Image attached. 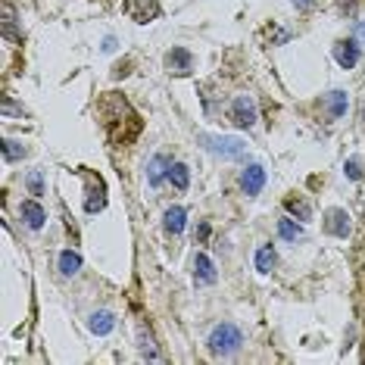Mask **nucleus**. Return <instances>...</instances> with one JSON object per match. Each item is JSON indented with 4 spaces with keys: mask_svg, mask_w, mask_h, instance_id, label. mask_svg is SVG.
I'll return each instance as SVG.
<instances>
[{
    "mask_svg": "<svg viewBox=\"0 0 365 365\" xmlns=\"http://www.w3.org/2000/svg\"><path fill=\"white\" fill-rule=\"evenodd\" d=\"M156 16H160V4L156 0H135V6H131V19L140 22V26L153 22Z\"/></svg>",
    "mask_w": 365,
    "mask_h": 365,
    "instance_id": "obj_11",
    "label": "nucleus"
},
{
    "mask_svg": "<svg viewBox=\"0 0 365 365\" xmlns=\"http://www.w3.org/2000/svg\"><path fill=\"white\" fill-rule=\"evenodd\" d=\"M165 66H169V72H175V76H187L190 69H194V56L185 47H172L169 53H165Z\"/></svg>",
    "mask_w": 365,
    "mask_h": 365,
    "instance_id": "obj_6",
    "label": "nucleus"
},
{
    "mask_svg": "<svg viewBox=\"0 0 365 365\" xmlns=\"http://www.w3.org/2000/svg\"><path fill=\"white\" fill-rule=\"evenodd\" d=\"M210 353L212 356H228V353H235L240 344H244V334H240V328L237 325H231V322H222V325H215L210 331Z\"/></svg>",
    "mask_w": 365,
    "mask_h": 365,
    "instance_id": "obj_1",
    "label": "nucleus"
},
{
    "mask_svg": "<svg viewBox=\"0 0 365 365\" xmlns=\"http://www.w3.org/2000/svg\"><path fill=\"white\" fill-rule=\"evenodd\" d=\"M334 60L340 69H353L359 63V41L350 38V41H337L334 44Z\"/></svg>",
    "mask_w": 365,
    "mask_h": 365,
    "instance_id": "obj_5",
    "label": "nucleus"
},
{
    "mask_svg": "<svg viewBox=\"0 0 365 365\" xmlns=\"http://www.w3.org/2000/svg\"><path fill=\"white\" fill-rule=\"evenodd\" d=\"M278 235L284 240H290V244H297V240L303 237V228L297 225L294 219H278Z\"/></svg>",
    "mask_w": 365,
    "mask_h": 365,
    "instance_id": "obj_16",
    "label": "nucleus"
},
{
    "mask_svg": "<svg viewBox=\"0 0 365 365\" xmlns=\"http://www.w3.org/2000/svg\"><path fill=\"white\" fill-rule=\"evenodd\" d=\"M356 41H359V44H365V22H359V26H356Z\"/></svg>",
    "mask_w": 365,
    "mask_h": 365,
    "instance_id": "obj_27",
    "label": "nucleus"
},
{
    "mask_svg": "<svg viewBox=\"0 0 365 365\" xmlns=\"http://www.w3.org/2000/svg\"><path fill=\"white\" fill-rule=\"evenodd\" d=\"M287 210L294 212V215H300V219H309V203H303V200H287Z\"/></svg>",
    "mask_w": 365,
    "mask_h": 365,
    "instance_id": "obj_22",
    "label": "nucleus"
},
{
    "mask_svg": "<svg viewBox=\"0 0 365 365\" xmlns=\"http://www.w3.org/2000/svg\"><path fill=\"white\" fill-rule=\"evenodd\" d=\"M0 113H4V119H22V115H26V110H22L10 94H4V101H0Z\"/></svg>",
    "mask_w": 365,
    "mask_h": 365,
    "instance_id": "obj_20",
    "label": "nucleus"
},
{
    "mask_svg": "<svg viewBox=\"0 0 365 365\" xmlns=\"http://www.w3.org/2000/svg\"><path fill=\"white\" fill-rule=\"evenodd\" d=\"M328 113L340 119V115L346 113V91H331L328 94Z\"/></svg>",
    "mask_w": 365,
    "mask_h": 365,
    "instance_id": "obj_18",
    "label": "nucleus"
},
{
    "mask_svg": "<svg viewBox=\"0 0 365 365\" xmlns=\"http://www.w3.org/2000/svg\"><path fill=\"white\" fill-rule=\"evenodd\" d=\"M346 178H353V181H359V178H362V163L356 160V156H353L350 163H346Z\"/></svg>",
    "mask_w": 365,
    "mask_h": 365,
    "instance_id": "obj_24",
    "label": "nucleus"
},
{
    "mask_svg": "<svg viewBox=\"0 0 365 365\" xmlns=\"http://www.w3.org/2000/svg\"><path fill=\"white\" fill-rule=\"evenodd\" d=\"M203 147L215 156H222V160H240L247 150V144L240 138H225V135H203Z\"/></svg>",
    "mask_w": 365,
    "mask_h": 365,
    "instance_id": "obj_2",
    "label": "nucleus"
},
{
    "mask_svg": "<svg viewBox=\"0 0 365 365\" xmlns=\"http://www.w3.org/2000/svg\"><path fill=\"white\" fill-rule=\"evenodd\" d=\"M140 356H144V359H150V362L160 359V353H156V346H153V337L144 334V331H140Z\"/></svg>",
    "mask_w": 365,
    "mask_h": 365,
    "instance_id": "obj_21",
    "label": "nucleus"
},
{
    "mask_svg": "<svg viewBox=\"0 0 365 365\" xmlns=\"http://www.w3.org/2000/svg\"><path fill=\"white\" fill-rule=\"evenodd\" d=\"M325 231L334 237H346L350 235V215L344 210H328L325 212Z\"/></svg>",
    "mask_w": 365,
    "mask_h": 365,
    "instance_id": "obj_8",
    "label": "nucleus"
},
{
    "mask_svg": "<svg viewBox=\"0 0 365 365\" xmlns=\"http://www.w3.org/2000/svg\"><path fill=\"white\" fill-rule=\"evenodd\" d=\"M4 22H16V10L10 4H4Z\"/></svg>",
    "mask_w": 365,
    "mask_h": 365,
    "instance_id": "obj_26",
    "label": "nucleus"
},
{
    "mask_svg": "<svg viewBox=\"0 0 365 365\" xmlns=\"http://www.w3.org/2000/svg\"><path fill=\"white\" fill-rule=\"evenodd\" d=\"M272 265H275V250H272V244H265L256 250V269H259L262 275H269Z\"/></svg>",
    "mask_w": 365,
    "mask_h": 365,
    "instance_id": "obj_17",
    "label": "nucleus"
},
{
    "mask_svg": "<svg viewBox=\"0 0 365 365\" xmlns=\"http://www.w3.org/2000/svg\"><path fill=\"white\" fill-rule=\"evenodd\" d=\"M56 262H60V272H63V275H78V269H81V256H78L76 250H63Z\"/></svg>",
    "mask_w": 365,
    "mask_h": 365,
    "instance_id": "obj_14",
    "label": "nucleus"
},
{
    "mask_svg": "<svg viewBox=\"0 0 365 365\" xmlns=\"http://www.w3.org/2000/svg\"><path fill=\"white\" fill-rule=\"evenodd\" d=\"M185 222H187L185 206H169V210H165V215H163L165 235H181V231H185Z\"/></svg>",
    "mask_w": 365,
    "mask_h": 365,
    "instance_id": "obj_9",
    "label": "nucleus"
},
{
    "mask_svg": "<svg viewBox=\"0 0 365 365\" xmlns=\"http://www.w3.org/2000/svg\"><path fill=\"white\" fill-rule=\"evenodd\" d=\"M362 115H365V110H362Z\"/></svg>",
    "mask_w": 365,
    "mask_h": 365,
    "instance_id": "obj_30",
    "label": "nucleus"
},
{
    "mask_svg": "<svg viewBox=\"0 0 365 365\" xmlns=\"http://www.w3.org/2000/svg\"><path fill=\"white\" fill-rule=\"evenodd\" d=\"M29 190L31 194H44V178H41V172H29Z\"/></svg>",
    "mask_w": 365,
    "mask_h": 365,
    "instance_id": "obj_23",
    "label": "nucleus"
},
{
    "mask_svg": "<svg viewBox=\"0 0 365 365\" xmlns=\"http://www.w3.org/2000/svg\"><path fill=\"white\" fill-rule=\"evenodd\" d=\"M294 6H297L300 13H309L312 6H315V0H294Z\"/></svg>",
    "mask_w": 365,
    "mask_h": 365,
    "instance_id": "obj_25",
    "label": "nucleus"
},
{
    "mask_svg": "<svg viewBox=\"0 0 365 365\" xmlns=\"http://www.w3.org/2000/svg\"><path fill=\"white\" fill-rule=\"evenodd\" d=\"M206 235H210V225H200V228H197V237H200V240H206Z\"/></svg>",
    "mask_w": 365,
    "mask_h": 365,
    "instance_id": "obj_29",
    "label": "nucleus"
},
{
    "mask_svg": "<svg viewBox=\"0 0 365 365\" xmlns=\"http://www.w3.org/2000/svg\"><path fill=\"white\" fill-rule=\"evenodd\" d=\"M231 119H235L237 128H253L256 125L259 113H256V101H253L250 94L235 97V103H231Z\"/></svg>",
    "mask_w": 365,
    "mask_h": 365,
    "instance_id": "obj_3",
    "label": "nucleus"
},
{
    "mask_svg": "<svg viewBox=\"0 0 365 365\" xmlns=\"http://www.w3.org/2000/svg\"><path fill=\"white\" fill-rule=\"evenodd\" d=\"M194 275L200 281H206V284H212V281H215V265H212V259L206 253L194 256Z\"/></svg>",
    "mask_w": 365,
    "mask_h": 365,
    "instance_id": "obj_12",
    "label": "nucleus"
},
{
    "mask_svg": "<svg viewBox=\"0 0 365 365\" xmlns=\"http://www.w3.org/2000/svg\"><path fill=\"white\" fill-rule=\"evenodd\" d=\"M88 328L94 331V334H110V331L115 328V315L110 309H97V312H91L88 315Z\"/></svg>",
    "mask_w": 365,
    "mask_h": 365,
    "instance_id": "obj_10",
    "label": "nucleus"
},
{
    "mask_svg": "<svg viewBox=\"0 0 365 365\" xmlns=\"http://www.w3.org/2000/svg\"><path fill=\"white\" fill-rule=\"evenodd\" d=\"M19 212H22V222H26V225H29L31 231H41V228H44L47 212H44V206H41L38 200H22Z\"/></svg>",
    "mask_w": 365,
    "mask_h": 365,
    "instance_id": "obj_7",
    "label": "nucleus"
},
{
    "mask_svg": "<svg viewBox=\"0 0 365 365\" xmlns=\"http://www.w3.org/2000/svg\"><path fill=\"white\" fill-rule=\"evenodd\" d=\"M169 181H172V185H175L178 190H187V185H190L187 165H185V163H172V165H169Z\"/></svg>",
    "mask_w": 365,
    "mask_h": 365,
    "instance_id": "obj_15",
    "label": "nucleus"
},
{
    "mask_svg": "<svg viewBox=\"0 0 365 365\" xmlns=\"http://www.w3.org/2000/svg\"><path fill=\"white\" fill-rule=\"evenodd\" d=\"M240 187H244V194L247 197H256L259 190L265 187V169L262 165H247L244 172H240Z\"/></svg>",
    "mask_w": 365,
    "mask_h": 365,
    "instance_id": "obj_4",
    "label": "nucleus"
},
{
    "mask_svg": "<svg viewBox=\"0 0 365 365\" xmlns=\"http://www.w3.org/2000/svg\"><path fill=\"white\" fill-rule=\"evenodd\" d=\"M169 160H165L163 153H156L153 160H150V165H147V175H150V185L156 187V185H163V175H169Z\"/></svg>",
    "mask_w": 365,
    "mask_h": 365,
    "instance_id": "obj_13",
    "label": "nucleus"
},
{
    "mask_svg": "<svg viewBox=\"0 0 365 365\" xmlns=\"http://www.w3.org/2000/svg\"><path fill=\"white\" fill-rule=\"evenodd\" d=\"M26 153H29V150L19 144V140H13V138H6V140H4V160H6V163L26 160Z\"/></svg>",
    "mask_w": 365,
    "mask_h": 365,
    "instance_id": "obj_19",
    "label": "nucleus"
},
{
    "mask_svg": "<svg viewBox=\"0 0 365 365\" xmlns=\"http://www.w3.org/2000/svg\"><path fill=\"white\" fill-rule=\"evenodd\" d=\"M103 51H106V53L115 51V38H106V41H103Z\"/></svg>",
    "mask_w": 365,
    "mask_h": 365,
    "instance_id": "obj_28",
    "label": "nucleus"
}]
</instances>
